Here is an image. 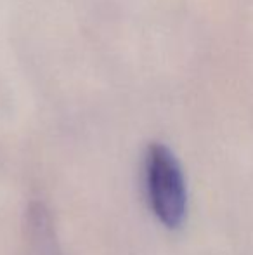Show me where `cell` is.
Returning <instances> with one entry per match:
<instances>
[{"mask_svg":"<svg viewBox=\"0 0 253 255\" xmlns=\"http://www.w3.org/2000/svg\"><path fill=\"white\" fill-rule=\"evenodd\" d=\"M144 179L149 207L169 229H179L187 215V186L179 160L169 146L153 142L146 149Z\"/></svg>","mask_w":253,"mask_h":255,"instance_id":"6da1fadb","label":"cell"},{"mask_svg":"<svg viewBox=\"0 0 253 255\" xmlns=\"http://www.w3.org/2000/svg\"><path fill=\"white\" fill-rule=\"evenodd\" d=\"M28 235L37 255H61L51 214L42 203H33L28 210Z\"/></svg>","mask_w":253,"mask_h":255,"instance_id":"7a4b0ae2","label":"cell"}]
</instances>
